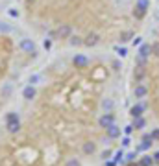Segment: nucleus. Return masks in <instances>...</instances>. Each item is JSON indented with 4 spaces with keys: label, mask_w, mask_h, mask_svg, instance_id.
<instances>
[{
    "label": "nucleus",
    "mask_w": 159,
    "mask_h": 166,
    "mask_svg": "<svg viewBox=\"0 0 159 166\" xmlns=\"http://www.w3.org/2000/svg\"><path fill=\"white\" fill-rule=\"evenodd\" d=\"M150 54H152V46H150V44H143V46L139 48V54H137V55H141V57H148Z\"/></svg>",
    "instance_id": "ddd939ff"
},
{
    "label": "nucleus",
    "mask_w": 159,
    "mask_h": 166,
    "mask_svg": "<svg viewBox=\"0 0 159 166\" xmlns=\"http://www.w3.org/2000/svg\"><path fill=\"white\" fill-rule=\"evenodd\" d=\"M150 138H152V140H159V129H154V131L150 133Z\"/></svg>",
    "instance_id": "aec40b11"
},
{
    "label": "nucleus",
    "mask_w": 159,
    "mask_h": 166,
    "mask_svg": "<svg viewBox=\"0 0 159 166\" xmlns=\"http://www.w3.org/2000/svg\"><path fill=\"white\" fill-rule=\"evenodd\" d=\"M70 44H72V46H78V44H81V39L80 37H72L70 39Z\"/></svg>",
    "instance_id": "412c9836"
},
{
    "label": "nucleus",
    "mask_w": 159,
    "mask_h": 166,
    "mask_svg": "<svg viewBox=\"0 0 159 166\" xmlns=\"http://www.w3.org/2000/svg\"><path fill=\"white\" fill-rule=\"evenodd\" d=\"M22 96H24V100H31V98H35V89L31 87V85H28L24 91H22Z\"/></svg>",
    "instance_id": "f8f14e48"
},
{
    "label": "nucleus",
    "mask_w": 159,
    "mask_h": 166,
    "mask_svg": "<svg viewBox=\"0 0 159 166\" xmlns=\"http://www.w3.org/2000/svg\"><path fill=\"white\" fill-rule=\"evenodd\" d=\"M107 137H109V138H119V137H120V127L116 126V124L109 126V127H107Z\"/></svg>",
    "instance_id": "1a4fd4ad"
},
{
    "label": "nucleus",
    "mask_w": 159,
    "mask_h": 166,
    "mask_svg": "<svg viewBox=\"0 0 159 166\" xmlns=\"http://www.w3.org/2000/svg\"><path fill=\"white\" fill-rule=\"evenodd\" d=\"M113 68H115V70H119V68H120V65H119V61H115V63H113Z\"/></svg>",
    "instance_id": "a878e982"
},
{
    "label": "nucleus",
    "mask_w": 159,
    "mask_h": 166,
    "mask_svg": "<svg viewBox=\"0 0 159 166\" xmlns=\"http://www.w3.org/2000/svg\"><path fill=\"white\" fill-rule=\"evenodd\" d=\"M109 155H111V151H104V153H102V157H104V159H107Z\"/></svg>",
    "instance_id": "c85d7f7f"
},
{
    "label": "nucleus",
    "mask_w": 159,
    "mask_h": 166,
    "mask_svg": "<svg viewBox=\"0 0 159 166\" xmlns=\"http://www.w3.org/2000/svg\"><path fill=\"white\" fill-rule=\"evenodd\" d=\"M102 107H104L105 113H111V109H113V102H111L109 98H107V100H104V102H102Z\"/></svg>",
    "instance_id": "dca6fc26"
},
{
    "label": "nucleus",
    "mask_w": 159,
    "mask_h": 166,
    "mask_svg": "<svg viewBox=\"0 0 159 166\" xmlns=\"http://www.w3.org/2000/svg\"><path fill=\"white\" fill-rule=\"evenodd\" d=\"M57 35H59L61 39H65V37H69V35H70V26H67V24H63V26H59V28H57Z\"/></svg>",
    "instance_id": "9b49d317"
},
{
    "label": "nucleus",
    "mask_w": 159,
    "mask_h": 166,
    "mask_svg": "<svg viewBox=\"0 0 159 166\" xmlns=\"http://www.w3.org/2000/svg\"><path fill=\"white\" fill-rule=\"evenodd\" d=\"M94 151H96V144L94 142H85L83 144V153L85 155H93Z\"/></svg>",
    "instance_id": "9d476101"
},
{
    "label": "nucleus",
    "mask_w": 159,
    "mask_h": 166,
    "mask_svg": "<svg viewBox=\"0 0 159 166\" xmlns=\"http://www.w3.org/2000/svg\"><path fill=\"white\" fill-rule=\"evenodd\" d=\"M19 46H20V50H24L28 54H35V44H34V41H30V39H22Z\"/></svg>",
    "instance_id": "20e7f679"
},
{
    "label": "nucleus",
    "mask_w": 159,
    "mask_h": 166,
    "mask_svg": "<svg viewBox=\"0 0 159 166\" xmlns=\"http://www.w3.org/2000/svg\"><path fill=\"white\" fill-rule=\"evenodd\" d=\"M154 162H155V161H154L152 157H143V159H141V166H152Z\"/></svg>",
    "instance_id": "a211bd4d"
},
{
    "label": "nucleus",
    "mask_w": 159,
    "mask_h": 166,
    "mask_svg": "<svg viewBox=\"0 0 159 166\" xmlns=\"http://www.w3.org/2000/svg\"><path fill=\"white\" fill-rule=\"evenodd\" d=\"M122 144H124V148H126V146H130V138H128V137H126V138L122 140Z\"/></svg>",
    "instance_id": "b1692460"
},
{
    "label": "nucleus",
    "mask_w": 159,
    "mask_h": 166,
    "mask_svg": "<svg viewBox=\"0 0 159 166\" xmlns=\"http://www.w3.org/2000/svg\"><path fill=\"white\" fill-rule=\"evenodd\" d=\"M115 124V116L111 115V113H105V115H102L100 116V126L102 127H105V129H107L109 126H113Z\"/></svg>",
    "instance_id": "39448f33"
},
{
    "label": "nucleus",
    "mask_w": 159,
    "mask_h": 166,
    "mask_svg": "<svg viewBox=\"0 0 159 166\" xmlns=\"http://www.w3.org/2000/svg\"><path fill=\"white\" fill-rule=\"evenodd\" d=\"M148 0H137V6H135V11H133V15L137 19H143L146 15V11H148Z\"/></svg>",
    "instance_id": "f03ea898"
},
{
    "label": "nucleus",
    "mask_w": 159,
    "mask_h": 166,
    "mask_svg": "<svg viewBox=\"0 0 159 166\" xmlns=\"http://www.w3.org/2000/svg\"><path fill=\"white\" fill-rule=\"evenodd\" d=\"M131 131H133V126H128V127H126V135H130Z\"/></svg>",
    "instance_id": "393cba45"
},
{
    "label": "nucleus",
    "mask_w": 159,
    "mask_h": 166,
    "mask_svg": "<svg viewBox=\"0 0 159 166\" xmlns=\"http://www.w3.org/2000/svg\"><path fill=\"white\" fill-rule=\"evenodd\" d=\"M154 161H155V162H159V151H155V153H154Z\"/></svg>",
    "instance_id": "cd10ccee"
},
{
    "label": "nucleus",
    "mask_w": 159,
    "mask_h": 166,
    "mask_svg": "<svg viewBox=\"0 0 159 166\" xmlns=\"http://www.w3.org/2000/svg\"><path fill=\"white\" fill-rule=\"evenodd\" d=\"M122 157H124V151H122V150L115 153V159H116V161H122Z\"/></svg>",
    "instance_id": "5701e85b"
},
{
    "label": "nucleus",
    "mask_w": 159,
    "mask_h": 166,
    "mask_svg": "<svg viewBox=\"0 0 159 166\" xmlns=\"http://www.w3.org/2000/svg\"><path fill=\"white\" fill-rule=\"evenodd\" d=\"M144 76H146V66L144 65H137L135 66V70H133V80L137 83H141L144 80Z\"/></svg>",
    "instance_id": "7ed1b4c3"
},
{
    "label": "nucleus",
    "mask_w": 159,
    "mask_h": 166,
    "mask_svg": "<svg viewBox=\"0 0 159 166\" xmlns=\"http://www.w3.org/2000/svg\"><path fill=\"white\" fill-rule=\"evenodd\" d=\"M135 157H137V155H135V153H130V155H128V161H133Z\"/></svg>",
    "instance_id": "7c9ffc66"
},
{
    "label": "nucleus",
    "mask_w": 159,
    "mask_h": 166,
    "mask_svg": "<svg viewBox=\"0 0 159 166\" xmlns=\"http://www.w3.org/2000/svg\"><path fill=\"white\" fill-rule=\"evenodd\" d=\"M119 54H120V57H124V55H126V50H124V48H119Z\"/></svg>",
    "instance_id": "c756f323"
},
{
    "label": "nucleus",
    "mask_w": 159,
    "mask_h": 166,
    "mask_svg": "<svg viewBox=\"0 0 159 166\" xmlns=\"http://www.w3.org/2000/svg\"><path fill=\"white\" fill-rule=\"evenodd\" d=\"M98 35H96V33H89V35H87V39H85V44H87V46H94V44H96L98 42Z\"/></svg>",
    "instance_id": "4468645a"
},
{
    "label": "nucleus",
    "mask_w": 159,
    "mask_h": 166,
    "mask_svg": "<svg viewBox=\"0 0 159 166\" xmlns=\"http://www.w3.org/2000/svg\"><path fill=\"white\" fill-rule=\"evenodd\" d=\"M67 166H81V164H80V161H78V159H70V161L67 162Z\"/></svg>",
    "instance_id": "4be33fe9"
},
{
    "label": "nucleus",
    "mask_w": 159,
    "mask_h": 166,
    "mask_svg": "<svg viewBox=\"0 0 159 166\" xmlns=\"http://www.w3.org/2000/svg\"><path fill=\"white\" fill-rule=\"evenodd\" d=\"M143 113H144V105H143V103H137V105H133V107H131V111H130V115H131L133 118H139V116H143Z\"/></svg>",
    "instance_id": "6e6552de"
},
{
    "label": "nucleus",
    "mask_w": 159,
    "mask_h": 166,
    "mask_svg": "<svg viewBox=\"0 0 159 166\" xmlns=\"http://www.w3.org/2000/svg\"><path fill=\"white\" fill-rule=\"evenodd\" d=\"M152 54L155 55V57H159V42H154L152 44Z\"/></svg>",
    "instance_id": "6ab92c4d"
},
{
    "label": "nucleus",
    "mask_w": 159,
    "mask_h": 166,
    "mask_svg": "<svg viewBox=\"0 0 159 166\" xmlns=\"http://www.w3.org/2000/svg\"><path fill=\"white\" fill-rule=\"evenodd\" d=\"M37 80H39V77H37V76H31V77H30V83H35Z\"/></svg>",
    "instance_id": "bb28decb"
},
{
    "label": "nucleus",
    "mask_w": 159,
    "mask_h": 166,
    "mask_svg": "<svg viewBox=\"0 0 159 166\" xmlns=\"http://www.w3.org/2000/svg\"><path fill=\"white\" fill-rule=\"evenodd\" d=\"M146 126V120L143 118V116H139V118H133V127L135 129H143Z\"/></svg>",
    "instance_id": "2eb2a0df"
},
{
    "label": "nucleus",
    "mask_w": 159,
    "mask_h": 166,
    "mask_svg": "<svg viewBox=\"0 0 159 166\" xmlns=\"http://www.w3.org/2000/svg\"><path fill=\"white\" fill-rule=\"evenodd\" d=\"M131 37H133L131 31H122V33H120V42H128Z\"/></svg>",
    "instance_id": "f3484780"
},
{
    "label": "nucleus",
    "mask_w": 159,
    "mask_h": 166,
    "mask_svg": "<svg viewBox=\"0 0 159 166\" xmlns=\"http://www.w3.org/2000/svg\"><path fill=\"white\" fill-rule=\"evenodd\" d=\"M6 127H7V131L9 133H17L19 129H20V122H19V116L15 115V113H7V116H6Z\"/></svg>",
    "instance_id": "f257e3e1"
},
{
    "label": "nucleus",
    "mask_w": 159,
    "mask_h": 166,
    "mask_svg": "<svg viewBox=\"0 0 159 166\" xmlns=\"http://www.w3.org/2000/svg\"><path fill=\"white\" fill-rule=\"evenodd\" d=\"M72 63H74V66H76V68H85V66L89 65V59L85 57V55H81V54H78L76 57L72 59Z\"/></svg>",
    "instance_id": "423d86ee"
},
{
    "label": "nucleus",
    "mask_w": 159,
    "mask_h": 166,
    "mask_svg": "<svg viewBox=\"0 0 159 166\" xmlns=\"http://www.w3.org/2000/svg\"><path fill=\"white\" fill-rule=\"evenodd\" d=\"M146 94H148V89H146L144 85H137V87L133 89V96H135L137 100H143Z\"/></svg>",
    "instance_id": "0eeeda50"
}]
</instances>
